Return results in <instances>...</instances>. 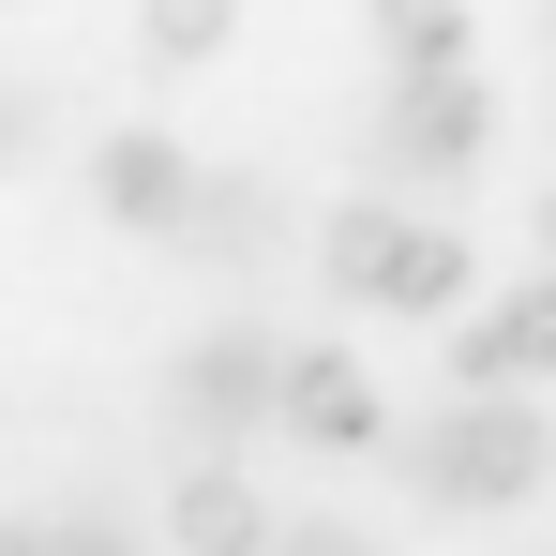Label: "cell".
I'll use <instances>...</instances> for the list:
<instances>
[{"instance_id":"1","label":"cell","mask_w":556,"mask_h":556,"mask_svg":"<svg viewBox=\"0 0 556 556\" xmlns=\"http://www.w3.org/2000/svg\"><path fill=\"white\" fill-rule=\"evenodd\" d=\"M406 481H421L437 511H511V496L556 481V421L527 391H452L437 421H406Z\"/></svg>"},{"instance_id":"2","label":"cell","mask_w":556,"mask_h":556,"mask_svg":"<svg viewBox=\"0 0 556 556\" xmlns=\"http://www.w3.org/2000/svg\"><path fill=\"white\" fill-rule=\"evenodd\" d=\"M316 271L346 286V301H376V316H452V301H466V241L437 226V211L362 195V211H331V226H316Z\"/></svg>"},{"instance_id":"3","label":"cell","mask_w":556,"mask_h":556,"mask_svg":"<svg viewBox=\"0 0 556 556\" xmlns=\"http://www.w3.org/2000/svg\"><path fill=\"white\" fill-rule=\"evenodd\" d=\"M481 136H496V105H481V76H391V105H376V181H406V195H437L481 166Z\"/></svg>"},{"instance_id":"4","label":"cell","mask_w":556,"mask_h":556,"mask_svg":"<svg viewBox=\"0 0 556 556\" xmlns=\"http://www.w3.org/2000/svg\"><path fill=\"white\" fill-rule=\"evenodd\" d=\"M91 195L136 226V241H181V211H195V151L136 121V136H105V151H91Z\"/></svg>"},{"instance_id":"5","label":"cell","mask_w":556,"mask_h":556,"mask_svg":"<svg viewBox=\"0 0 556 556\" xmlns=\"http://www.w3.org/2000/svg\"><path fill=\"white\" fill-rule=\"evenodd\" d=\"M271 376H286L271 331H211V346H181V421L195 437H256L271 421Z\"/></svg>"},{"instance_id":"6","label":"cell","mask_w":556,"mask_h":556,"mask_svg":"<svg viewBox=\"0 0 556 556\" xmlns=\"http://www.w3.org/2000/svg\"><path fill=\"white\" fill-rule=\"evenodd\" d=\"M542 376H556V271L511 286L496 316H466V346H452V391H542Z\"/></svg>"},{"instance_id":"7","label":"cell","mask_w":556,"mask_h":556,"mask_svg":"<svg viewBox=\"0 0 556 556\" xmlns=\"http://www.w3.org/2000/svg\"><path fill=\"white\" fill-rule=\"evenodd\" d=\"M271 421H286V437H316V452H362V437H376V391H362V362H346V346H286Z\"/></svg>"},{"instance_id":"8","label":"cell","mask_w":556,"mask_h":556,"mask_svg":"<svg viewBox=\"0 0 556 556\" xmlns=\"http://www.w3.org/2000/svg\"><path fill=\"white\" fill-rule=\"evenodd\" d=\"M166 527H181V556H271V496L241 466H195L181 496H166Z\"/></svg>"},{"instance_id":"9","label":"cell","mask_w":556,"mask_h":556,"mask_svg":"<svg viewBox=\"0 0 556 556\" xmlns=\"http://www.w3.org/2000/svg\"><path fill=\"white\" fill-rule=\"evenodd\" d=\"M271 181H195V211H181V256H211V271H256L271 256Z\"/></svg>"},{"instance_id":"10","label":"cell","mask_w":556,"mask_h":556,"mask_svg":"<svg viewBox=\"0 0 556 556\" xmlns=\"http://www.w3.org/2000/svg\"><path fill=\"white\" fill-rule=\"evenodd\" d=\"M376 46H391V76H452L466 61V0H376Z\"/></svg>"},{"instance_id":"11","label":"cell","mask_w":556,"mask_h":556,"mask_svg":"<svg viewBox=\"0 0 556 556\" xmlns=\"http://www.w3.org/2000/svg\"><path fill=\"white\" fill-rule=\"evenodd\" d=\"M241 30V0H151V61H211Z\"/></svg>"},{"instance_id":"12","label":"cell","mask_w":556,"mask_h":556,"mask_svg":"<svg viewBox=\"0 0 556 556\" xmlns=\"http://www.w3.org/2000/svg\"><path fill=\"white\" fill-rule=\"evenodd\" d=\"M46 542H61V556H136V527H121L105 496H76V511H46Z\"/></svg>"},{"instance_id":"13","label":"cell","mask_w":556,"mask_h":556,"mask_svg":"<svg viewBox=\"0 0 556 556\" xmlns=\"http://www.w3.org/2000/svg\"><path fill=\"white\" fill-rule=\"evenodd\" d=\"M30 151H46V91H30V76H0V166H30Z\"/></svg>"},{"instance_id":"14","label":"cell","mask_w":556,"mask_h":556,"mask_svg":"<svg viewBox=\"0 0 556 556\" xmlns=\"http://www.w3.org/2000/svg\"><path fill=\"white\" fill-rule=\"evenodd\" d=\"M271 556H376V542L346 527V511H316V527H271Z\"/></svg>"},{"instance_id":"15","label":"cell","mask_w":556,"mask_h":556,"mask_svg":"<svg viewBox=\"0 0 556 556\" xmlns=\"http://www.w3.org/2000/svg\"><path fill=\"white\" fill-rule=\"evenodd\" d=\"M0 556H61V542H46V511H30V527H0Z\"/></svg>"},{"instance_id":"16","label":"cell","mask_w":556,"mask_h":556,"mask_svg":"<svg viewBox=\"0 0 556 556\" xmlns=\"http://www.w3.org/2000/svg\"><path fill=\"white\" fill-rule=\"evenodd\" d=\"M542 271H556V195H542Z\"/></svg>"}]
</instances>
